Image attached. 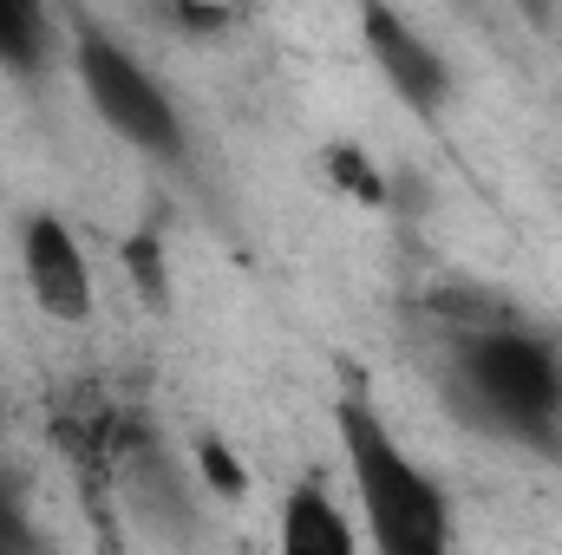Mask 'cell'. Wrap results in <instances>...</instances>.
I'll return each instance as SVG.
<instances>
[{"mask_svg": "<svg viewBox=\"0 0 562 555\" xmlns=\"http://www.w3.org/2000/svg\"><path fill=\"white\" fill-rule=\"evenodd\" d=\"M445 399L497 444L562 457V353L530 327H471L445 360Z\"/></svg>", "mask_w": 562, "mask_h": 555, "instance_id": "1", "label": "cell"}, {"mask_svg": "<svg viewBox=\"0 0 562 555\" xmlns=\"http://www.w3.org/2000/svg\"><path fill=\"white\" fill-rule=\"evenodd\" d=\"M334 418H340V457H347L353 510L367 523L373 555H458L451 497H445V484L425 471L419 457L393 438V424L373 412L360 393H347L334 406Z\"/></svg>", "mask_w": 562, "mask_h": 555, "instance_id": "2", "label": "cell"}, {"mask_svg": "<svg viewBox=\"0 0 562 555\" xmlns=\"http://www.w3.org/2000/svg\"><path fill=\"white\" fill-rule=\"evenodd\" d=\"M72 72L99 112V125L112 138H125L132 150L157 157V163H183L190 157V132H183V112L177 99L150 79L138 53H125L99 20H79L72 26Z\"/></svg>", "mask_w": 562, "mask_h": 555, "instance_id": "3", "label": "cell"}, {"mask_svg": "<svg viewBox=\"0 0 562 555\" xmlns=\"http://www.w3.org/2000/svg\"><path fill=\"white\" fill-rule=\"evenodd\" d=\"M20 275H26V294L40 301L46 320H66V327H86L92 320L99 287H92L86 242L53 209H33L26 216V229H20Z\"/></svg>", "mask_w": 562, "mask_h": 555, "instance_id": "4", "label": "cell"}, {"mask_svg": "<svg viewBox=\"0 0 562 555\" xmlns=\"http://www.w3.org/2000/svg\"><path fill=\"white\" fill-rule=\"evenodd\" d=\"M360 39H367L373 66L386 72V86H393L419 118H438V112H445V99H451V66H445V53L425 39L406 13L367 7V13H360Z\"/></svg>", "mask_w": 562, "mask_h": 555, "instance_id": "5", "label": "cell"}, {"mask_svg": "<svg viewBox=\"0 0 562 555\" xmlns=\"http://www.w3.org/2000/svg\"><path fill=\"white\" fill-rule=\"evenodd\" d=\"M119 490H125V503L138 510L150 530H164V536H190V530H196V497H190V477L170 464V451H164L157 438H138V444L125 451Z\"/></svg>", "mask_w": 562, "mask_h": 555, "instance_id": "6", "label": "cell"}, {"mask_svg": "<svg viewBox=\"0 0 562 555\" xmlns=\"http://www.w3.org/2000/svg\"><path fill=\"white\" fill-rule=\"evenodd\" d=\"M276 555H360V530L347 523V510L334 503L327 484L301 477L288 490V503H281Z\"/></svg>", "mask_w": 562, "mask_h": 555, "instance_id": "7", "label": "cell"}, {"mask_svg": "<svg viewBox=\"0 0 562 555\" xmlns=\"http://www.w3.org/2000/svg\"><path fill=\"white\" fill-rule=\"evenodd\" d=\"M53 59H59L53 20L33 0H0V66L20 72V79H40Z\"/></svg>", "mask_w": 562, "mask_h": 555, "instance_id": "8", "label": "cell"}, {"mask_svg": "<svg viewBox=\"0 0 562 555\" xmlns=\"http://www.w3.org/2000/svg\"><path fill=\"white\" fill-rule=\"evenodd\" d=\"M203 471H210V484H216V490H229V497H243V490H249V477H243L236 451H223L216 438H203Z\"/></svg>", "mask_w": 562, "mask_h": 555, "instance_id": "9", "label": "cell"}, {"mask_svg": "<svg viewBox=\"0 0 562 555\" xmlns=\"http://www.w3.org/2000/svg\"><path fill=\"white\" fill-rule=\"evenodd\" d=\"M170 26H196V33H210V26H229V13H196V7H177V13H164Z\"/></svg>", "mask_w": 562, "mask_h": 555, "instance_id": "10", "label": "cell"}, {"mask_svg": "<svg viewBox=\"0 0 562 555\" xmlns=\"http://www.w3.org/2000/svg\"><path fill=\"white\" fill-rule=\"evenodd\" d=\"M0 555H33V550H26V530H20V523H0Z\"/></svg>", "mask_w": 562, "mask_h": 555, "instance_id": "11", "label": "cell"}, {"mask_svg": "<svg viewBox=\"0 0 562 555\" xmlns=\"http://www.w3.org/2000/svg\"><path fill=\"white\" fill-rule=\"evenodd\" d=\"M0 523H20V517H13V503H7V484H0Z\"/></svg>", "mask_w": 562, "mask_h": 555, "instance_id": "12", "label": "cell"}]
</instances>
